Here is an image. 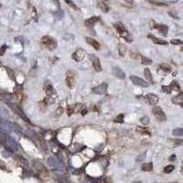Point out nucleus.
Wrapping results in <instances>:
<instances>
[{"label": "nucleus", "mask_w": 183, "mask_h": 183, "mask_svg": "<svg viewBox=\"0 0 183 183\" xmlns=\"http://www.w3.org/2000/svg\"><path fill=\"white\" fill-rule=\"evenodd\" d=\"M99 17H93V18H89L85 21V25L87 27H94V25L95 24L96 22L99 21Z\"/></svg>", "instance_id": "19"}, {"label": "nucleus", "mask_w": 183, "mask_h": 183, "mask_svg": "<svg viewBox=\"0 0 183 183\" xmlns=\"http://www.w3.org/2000/svg\"><path fill=\"white\" fill-rule=\"evenodd\" d=\"M169 160H171V161H174V160H176V156L175 155H172L171 157H170Z\"/></svg>", "instance_id": "48"}, {"label": "nucleus", "mask_w": 183, "mask_h": 183, "mask_svg": "<svg viewBox=\"0 0 183 183\" xmlns=\"http://www.w3.org/2000/svg\"><path fill=\"white\" fill-rule=\"evenodd\" d=\"M2 155L4 156L5 157H10L11 156L13 155V153L11 152V151L7 150V149H5V150L2 152Z\"/></svg>", "instance_id": "37"}, {"label": "nucleus", "mask_w": 183, "mask_h": 183, "mask_svg": "<svg viewBox=\"0 0 183 183\" xmlns=\"http://www.w3.org/2000/svg\"><path fill=\"white\" fill-rule=\"evenodd\" d=\"M44 89H45V91H46L47 96H49V97H52V98H53V95L56 96V92H55V90L53 89V87L51 86V84H50L49 82L45 83Z\"/></svg>", "instance_id": "12"}, {"label": "nucleus", "mask_w": 183, "mask_h": 183, "mask_svg": "<svg viewBox=\"0 0 183 183\" xmlns=\"http://www.w3.org/2000/svg\"><path fill=\"white\" fill-rule=\"evenodd\" d=\"M161 89L163 90L165 93H168V94H169V93H171V90H170L169 86H165V85H163L161 87Z\"/></svg>", "instance_id": "42"}, {"label": "nucleus", "mask_w": 183, "mask_h": 183, "mask_svg": "<svg viewBox=\"0 0 183 183\" xmlns=\"http://www.w3.org/2000/svg\"><path fill=\"white\" fill-rule=\"evenodd\" d=\"M82 107H83V105H82L81 104H76V105H70V106H68L67 112H68V113H69V116H71V115L73 113L79 112L80 110H81Z\"/></svg>", "instance_id": "14"}, {"label": "nucleus", "mask_w": 183, "mask_h": 183, "mask_svg": "<svg viewBox=\"0 0 183 183\" xmlns=\"http://www.w3.org/2000/svg\"><path fill=\"white\" fill-rule=\"evenodd\" d=\"M62 113H63V109H62L61 107H59V108L57 109V111L55 112V113H56L55 116H60Z\"/></svg>", "instance_id": "43"}, {"label": "nucleus", "mask_w": 183, "mask_h": 183, "mask_svg": "<svg viewBox=\"0 0 183 183\" xmlns=\"http://www.w3.org/2000/svg\"><path fill=\"white\" fill-rule=\"evenodd\" d=\"M66 83L69 88H73L74 86V73L72 71L67 72V78H66Z\"/></svg>", "instance_id": "13"}, {"label": "nucleus", "mask_w": 183, "mask_h": 183, "mask_svg": "<svg viewBox=\"0 0 183 183\" xmlns=\"http://www.w3.org/2000/svg\"><path fill=\"white\" fill-rule=\"evenodd\" d=\"M170 42H171V44H173V45H182L183 44V41H181L179 39H172Z\"/></svg>", "instance_id": "39"}, {"label": "nucleus", "mask_w": 183, "mask_h": 183, "mask_svg": "<svg viewBox=\"0 0 183 183\" xmlns=\"http://www.w3.org/2000/svg\"><path fill=\"white\" fill-rule=\"evenodd\" d=\"M140 121H141V123L144 125H146V124H149V122H150V120H149V117L148 116H144V117H142L141 119H140Z\"/></svg>", "instance_id": "36"}, {"label": "nucleus", "mask_w": 183, "mask_h": 183, "mask_svg": "<svg viewBox=\"0 0 183 183\" xmlns=\"http://www.w3.org/2000/svg\"><path fill=\"white\" fill-rule=\"evenodd\" d=\"M85 183H101L100 179H94V178H89L87 177L86 178V180H85Z\"/></svg>", "instance_id": "32"}, {"label": "nucleus", "mask_w": 183, "mask_h": 183, "mask_svg": "<svg viewBox=\"0 0 183 183\" xmlns=\"http://www.w3.org/2000/svg\"><path fill=\"white\" fill-rule=\"evenodd\" d=\"M174 168H175V167L173 165H168L167 167H165V168H164V172L168 174V173L172 172L173 170H174Z\"/></svg>", "instance_id": "31"}, {"label": "nucleus", "mask_w": 183, "mask_h": 183, "mask_svg": "<svg viewBox=\"0 0 183 183\" xmlns=\"http://www.w3.org/2000/svg\"><path fill=\"white\" fill-rule=\"evenodd\" d=\"M42 44L45 46L46 48L50 50H53L57 48V41L56 39H53V38L50 37V36H46L43 37L41 39Z\"/></svg>", "instance_id": "1"}, {"label": "nucleus", "mask_w": 183, "mask_h": 183, "mask_svg": "<svg viewBox=\"0 0 183 183\" xmlns=\"http://www.w3.org/2000/svg\"><path fill=\"white\" fill-rule=\"evenodd\" d=\"M90 59L93 61V64H94V67L96 72H101V71H102V65H101L100 60H99L97 57L94 56V54L90 55Z\"/></svg>", "instance_id": "11"}, {"label": "nucleus", "mask_w": 183, "mask_h": 183, "mask_svg": "<svg viewBox=\"0 0 183 183\" xmlns=\"http://www.w3.org/2000/svg\"><path fill=\"white\" fill-rule=\"evenodd\" d=\"M40 145H41L42 148H43L45 151L48 149V147H47V145H46V143H45V141H44L43 138H40Z\"/></svg>", "instance_id": "41"}, {"label": "nucleus", "mask_w": 183, "mask_h": 183, "mask_svg": "<svg viewBox=\"0 0 183 183\" xmlns=\"http://www.w3.org/2000/svg\"><path fill=\"white\" fill-rule=\"evenodd\" d=\"M44 102H45L46 104H48V105H50V104H53V102H54V98L47 96V97L45 98V100H44Z\"/></svg>", "instance_id": "38"}, {"label": "nucleus", "mask_w": 183, "mask_h": 183, "mask_svg": "<svg viewBox=\"0 0 183 183\" xmlns=\"http://www.w3.org/2000/svg\"><path fill=\"white\" fill-rule=\"evenodd\" d=\"M133 183H142L141 181H135V182H133Z\"/></svg>", "instance_id": "49"}, {"label": "nucleus", "mask_w": 183, "mask_h": 183, "mask_svg": "<svg viewBox=\"0 0 183 183\" xmlns=\"http://www.w3.org/2000/svg\"><path fill=\"white\" fill-rule=\"evenodd\" d=\"M145 99L146 100V102H148V104H150V105H156L158 102V96L156 95V94H146V96H145Z\"/></svg>", "instance_id": "9"}, {"label": "nucleus", "mask_w": 183, "mask_h": 183, "mask_svg": "<svg viewBox=\"0 0 183 183\" xmlns=\"http://www.w3.org/2000/svg\"><path fill=\"white\" fill-rule=\"evenodd\" d=\"M130 80L132 81V83H133L134 84L137 85V86H140V87H144V88L148 87V83H146V81H144L143 79H140L139 77L132 75V76H130Z\"/></svg>", "instance_id": "6"}, {"label": "nucleus", "mask_w": 183, "mask_h": 183, "mask_svg": "<svg viewBox=\"0 0 183 183\" xmlns=\"http://www.w3.org/2000/svg\"><path fill=\"white\" fill-rule=\"evenodd\" d=\"M1 94H2L3 97H4L5 99H7V100H8V101L13 100V96H12V94H8V93H1Z\"/></svg>", "instance_id": "33"}, {"label": "nucleus", "mask_w": 183, "mask_h": 183, "mask_svg": "<svg viewBox=\"0 0 183 183\" xmlns=\"http://www.w3.org/2000/svg\"><path fill=\"white\" fill-rule=\"evenodd\" d=\"M113 73L115 76L117 77V78H120V79H124V77H125L124 72H123V71L121 70L119 67H113Z\"/></svg>", "instance_id": "16"}, {"label": "nucleus", "mask_w": 183, "mask_h": 183, "mask_svg": "<svg viewBox=\"0 0 183 183\" xmlns=\"http://www.w3.org/2000/svg\"><path fill=\"white\" fill-rule=\"evenodd\" d=\"M118 50H119V54L122 57H124V55H125V53H127V50L124 44H119V46H118Z\"/></svg>", "instance_id": "25"}, {"label": "nucleus", "mask_w": 183, "mask_h": 183, "mask_svg": "<svg viewBox=\"0 0 183 183\" xmlns=\"http://www.w3.org/2000/svg\"><path fill=\"white\" fill-rule=\"evenodd\" d=\"M97 6H98V7L102 11V12H105V13H106V12H108V10H109L108 6H107L105 2H102V1H99V2H97Z\"/></svg>", "instance_id": "20"}, {"label": "nucleus", "mask_w": 183, "mask_h": 183, "mask_svg": "<svg viewBox=\"0 0 183 183\" xmlns=\"http://www.w3.org/2000/svg\"><path fill=\"white\" fill-rule=\"evenodd\" d=\"M107 85L106 83H102L100 85L96 86V87L93 88V93L95 94H100V95H104V94H106L107 93Z\"/></svg>", "instance_id": "5"}, {"label": "nucleus", "mask_w": 183, "mask_h": 183, "mask_svg": "<svg viewBox=\"0 0 183 183\" xmlns=\"http://www.w3.org/2000/svg\"><path fill=\"white\" fill-rule=\"evenodd\" d=\"M155 28H157L159 32L161 33L164 37H167L168 35V28L166 25H155Z\"/></svg>", "instance_id": "17"}, {"label": "nucleus", "mask_w": 183, "mask_h": 183, "mask_svg": "<svg viewBox=\"0 0 183 183\" xmlns=\"http://www.w3.org/2000/svg\"><path fill=\"white\" fill-rule=\"evenodd\" d=\"M160 70H162L163 72L168 73V72H171V67H170V65H168V64L163 63V64H161V65H160Z\"/></svg>", "instance_id": "27"}, {"label": "nucleus", "mask_w": 183, "mask_h": 183, "mask_svg": "<svg viewBox=\"0 0 183 183\" xmlns=\"http://www.w3.org/2000/svg\"><path fill=\"white\" fill-rule=\"evenodd\" d=\"M169 88H170V90L171 91H176V92H179L180 91V88H179V83H177L176 81H173L172 83H170V85H169Z\"/></svg>", "instance_id": "24"}, {"label": "nucleus", "mask_w": 183, "mask_h": 183, "mask_svg": "<svg viewBox=\"0 0 183 183\" xmlns=\"http://www.w3.org/2000/svg\"><path fill=\"white\" fill-rule=\"evenodd\" d=\"M59 181H60V183H69L68 182V179H66L65 177H61L60 179H59Z\"/></svg>", "instance_id": "44"}, {"label": "nucleus", "mask_w": 183, "mask_h": 183, "mask_svg": "<svg viewBox=\"0 0 183 183\" xmlns=\"http://www.w3.org/2000/svg\"><path fill=\"white\" fill-rule=\"evenodd\" d=\"M141 60L142 64H144V65H150V64H152V61L145 56H141Z\"/></svg>", "instance_id": "29"}, {"label": "nucleus", "mask_w": 183, "mask_h": 183, "mask_svg": "<svg viewBox=\"0 0 183 183\" xmlns=\"http://www.w3.org/2000/svg\"><path fill=\"white\" fill-rule=\"evenodd\" d=\"M172 102L173 104H176V105H180L183 107V93H180L179 95L173 97Z\"/></svg>", "instance_id": "18"}, {"label": "nucleus", "mask_w": 183, "mask_h": 183, "mask_svg": "<svg viewBox=\"0 0 183 183\" xmlns=\"http://www.w3.org/2000/svg\"><path fill=\"white\" fill-rule=\"evenodd\" d=\"M85 39L87 40L88 43H89L94 49H95V50H97L101 49V45L99 44V42H97V40L92 39V38H90V37H86L85 38Z\"/></svg>", "instance_id": "15"}, {"label": "nucleus", "mask_w": 183, "mask_h": 183, "mask_svg": "<svg viewBox=\"0 0 183 183\" xmlns=\"http://www.w3.org/2000/svg\"><path fill=\"white\" fill-rule=\"evenodd\" d=\"M152 112L155 118L157 121H159V122H165L166 120H167V116H166L165 113H164L163 110L159 106H154Z\"/></svg>", "instance_id": "4"}, {"label": "nucleus", "mask_w": 183, "mask_h": 183, "mask_svg": "<svg viewBox=\"0 0 183 183\" xmlns=\"http://www.w3.org/2000/svg\"><path fill=\"white\" fill-rule=\"evenodd\" d=\"M7 74L9 75V77H10L11 80L15 81V73H14L13 71L11 70L10 68H7Z\"/></svg>", "instance_id": "35"}, {"label": "nucleus", "mask_w": 183, "mask_h": 183, "mask_svg": "<svg viewBox=\"0 0 183 183\" xmlns=\"http://www.w3.org/2000/svg\"><path fill=\"white\" fill-rule=\"evenodd\" d=\"M13 131L15 132L16 134H18V135H22V134H23L22 127H20L19 124H16V123H14L13 124Z\"/></svg>", "instance_id": "23"}, {"label": "nucleus", "mask_w": 183, "mask_h": 183, "mask_svg": "<svg viewBox=\"0 0 183 183\" xmlns=\"http://www.w3.org/2000/svg\"><path fill=\"white\" fill-rule=\"evenodd\" d=\"M7 144L12 151H18V143H17V141H16V140L14 139L12 136H10V135H7Z\"/></svg>", "instance_id": "8"}, {"label": "nucleus", "mask_w": 183, "mask_h": 183, "mask_svg": "<svg viewBox=\"0 0 183 183\" xmlns=\"http://www.w3.org/2000/svg\"><path fill=\"white\" fill-rule=\"evenodd\" d=\"M141 169L143 171H151L153 169V164L151 162L149 163H145L141 166Z\"/></svg>", "instance_id": "22"}, {"label": "nucleus", "mask_w": 183, "mask_h": 183, "mask_svg": "<svg viewBox=\"0 0 183 183\" xmlns=\"http://www.w3.org/2000/svg\"><path fill=\"white\" fill-rule=\"evenodd\" d=\"M22 90V85H20V84H18L17 86H16V88L14 89V91L17 93V92H20Z\"/></svg>", "instance_id": "45"}, {"label": "nucleus", "mask_w": 183, "mask_h": 183, "mask_svg": "<svg viewBox=\"0 0 183 183\" xmlns=\"http://www.w3.org/2000/svg\"><path fill=\"white\" fill-rule=\"evenodd\" d=\"M6 50H7V46L6 45H3L1 48H0V56H3L6 52Z\"/></svg>", "instance_id": "40"}, {"label": "nucleus", "mask_w": 183, "mask_h": 183, "mask_svg": "<svg viewBox=\"0 0 183 183\" xmlns=\"http://www.w3.org/2000/svg\"><path fill=\"white\" fill-rule=\"evenodd\" d=\"M181 171H182V173H183V165H182V168H181Z\"/></svg>", "instance_id": "50"}, {"label": "nucleus", "mask_w": 183, "mask_h": 183, "mask_svg": "<svg viewBox=\"0 0 183 183\" xmlns=\"http://www.w3.org/2000/svg\"><path fill=\"white\" fill-rule=\"evenodd\" d=\"M0 130L4 133H10L13 131V124L5 118H0Z\"/></svg>", "instance_id": "3"}, {"label": "nucleus", "mask_w": 183, "mask_h": 183, "mask_svg": "<svg viewBox=\"0 0 183 183\" xmlns=\"http://www.w3.org/2000/svg\"><path fill=\"white\" fill-rule=\"evenodd\" d=\"M115 28H116V30L119 32V35L121 36V37L124 38V39H128L129 42L132 41V40H131L130 36H129V34H128V32H127V30L125 29L124 26L122 24V23H121V22H117V23H116V24H115Z\"/></svg>", "instance_id": "2"}, {"label": "nucleus", "mask_w": 183, "mask_h": 183, "mask_svg": "<svg viewBox=\"0 0 183 183\" xmlns=\"http://www.w3.org/2000/svg\"><path fill=\"white\" fill-rule=\"evenodd\" d=\"M173 183H176V182H173Z\"/></svg>", "instance_id": "52"}, {"label": "nucleus", "mask_w": 183, "mask_h": 183, "mask_svg": "<svg viewBox=\"0 0 183 183\" xmlns=\"http://www.w3.org/2000/svg\"><path fill=\"white\" fill-rule=\"evenodd\" d=\"M116 123H123L124 122V115L123 113H121V115H119V116H117L116 118H115V120H113Z\"/></svg>", "instance_id": "34"}, {"label": "nucleus", "mask_w": 183, "mask_h": 183, "mask_svg": "<svg viewBox=\"0 0 183 183\" xmlns=\"http://www.w3.org/2000/svg\"><path fill=\"white\" fill-rule=\"evenodd\" d=\"M66 2H67V3H68V4L70 5L71 7H73V8H74V9H77L76 6H74V5H72V1H66Z\"/></svg>", "instance_id": "47"}, {"label": "nucleus", "mask_w": 183, "mask_h": 183, "mask_svg": "<svg viewBox=\"0 0 183 183\" xmlns=\"http://www.w3.org/2000/svg\"><path fill=\"white\" fill-rule=\"evenodd\" d=\"M84 57H85V50H83V49H78V50H77L75 52H73V54H72V59H73L74 61H78V62L83 61V60L84 59Z\"/></svg>", "instance_id": "7"}, {"label": "nucleus", "mask_w": 183, "mask_h": 183, "mask_svg": "<svg viewBox=\"0 0 183 183\" xmlns=\"http://www.w3.org/2000/svg\"><path fill=\"white\" fill-rule=\"evenodd\" d=\"M144 74H145V76H146V78L147 79L148 81L150 82V83H153V78H152V74H151V72H150V70L149 69H145V71H144Z\"/></svg>", "instance_id": "26"}, {"label": "nucleus", "mask_w": 183, "mask_h": 183, "mask_svg": "<svg viewBox=\"0 0 183 183\" xmlns=\"http://www.w3.org/2000/svg\"><path fill=\"white\" fill-rule=\"evenodd\" d=\"M181 51H183V47H182V48H181Z\"/></svg>", "instance_id": "51"}, {"label": "nucleus", "mask_w": 183, "mask_h": 183, "mask_svg": "<svg viewBox=\"0 0 183 183\" xmlns=\"http://www.w3.org/2000/svg\"><path fill=\"white\" fill-rule=\"evenodd\" d=\"M7 135H6V133H4L3 131L0 130V142L4 144V143H7Z\"/></svg>", "instance_id": "30"}, {"label": "nucleus", "mask_w": 183, "mask_h": 183, "mask_svg": "<svg viewBox=\"0 0 183 183\" xmlns=\"http://www.w3.org/2000/svg\"><path fill=\"white\" fill-rule=\"evenodd\" d=\"M48 165L50 166V168H62V166H61L60 162L58 161V159L56 157H50L48 158Z\"/></svg>", "instance_id": "10"}, {"label": "nucleus", "mask_w": 183, "mask_h": 183, "mask_svg": "<svg viewBox=\"0 0 183 183\" xmlns=\"http://www.w3.org/2000/svg\"><path fill=\"white\" fill-rule=\"evenodd\" d=\"M0 7H1V5H0Z\"/></svg>", "instance_id": "53"}, {"label": "nucleus", "mask_w": 183, "mask_h": 183, "mask_svg": "<svg viewBox=\"0 0 183 183\" xmlns=\"http://www.w3.org/2000/svg\"><path fill=\"white\" fill-rule=\"evenodd\" d=\"M172 135L175 136H181L183 135V128H175L172 131Z\"/></svg>", "instance_id": "28"}, {"label": "nucleus", "mask_w": 183, "mask_h": 183, "mask_svg": "<svg viewBox=\"0 0 183 183\" xmlns=\"http://www.w3.org/2000/svg\"><path fill=\"white\" fill-rule=\"evenodd\" d=\"M145 156H146V153H144V154H143V155H142V156H139V157H138V158H137L136 160H137V161H140V160H143V159L145 158V157H144Z\"/></svg>", "instance_id": "46"}, {"label": "nucleus", "mask_w": 183, "mask_h": 183, "mask_svg": "<svg viewBox=\"0 0 183 183\" xmlns=\"http://www.w3.org/2000/svg\"><path fill=\"white\" fill-rule=\"evenodd\" d=\"M148 38L152 39V41L154 42V43L159 44V45H167V42H166L165 40H162V39H157V38H155V37H153V36H151V35L148 36Z\"/></svg>", "instance_id": "21"}, {"label": "nucleus", "mask_w": 183, "mask_h": 183, "mask_svg": "<svg viewBox=\"0 0 183 183\" xmlns=\"http://www.w3.org/2000/svg\"><path fill=\"white\" fill-rule=\"evenodd\" d=\"M0 110H1V108H0Z\"/></svg>", "instance_id": "54"}]
</instances>
